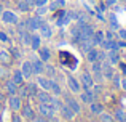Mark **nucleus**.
Here are the masks:
<instances>
[{
	"instance_id": "obj_1",
	"label": "nucleus",
	"mask_w": 126,
	"mask_h": 122,
	"mask_svg": "<svg viewBox=\"0 0 126 122\" xmlns=\"http://www.w3.org/2000/svg\"><path fill=\"white\" fill-rule=\"evenodd\" d=\"M62 101H64V104L65 106H69L72 111L75 113V116H80L81 114V111H83V108H81V103H80V100L77 98V95H74V93H65V92H62Z\"/></svg>"
},
{
	"instance_id": "obj_2",
	"label": "nucleus",
	"mask_w": 126,
	"mask_h": 122,
	"mask_svg": "<svg viewBox=\"0 0 126 122\" xmlns=\"http://www.w3.org/2000/svg\"><path fill=\"white\" fill-rule=\"evenodd\" d=\"M19 19H21L19 18V13L16 10H11V8H3L2 15H0V23L5 26H10V27L16 26Z\"/></svg>"
},
{
	"instance_id": "obj_3",
	"label": "nucleus",
	"mask_w": 126,
	"mask_h": 122,
	"mask_svg": "<svg viewBox=\"0 0 126 122\" xmlns=\"http://www.w3.org/2000/svg\"><path fill=\"white\" fill-rule=\"evenodd\" d=\"M65 84H67V88H69L70 93L78 95L81 92V84H80V80H78V77L74 75V74H70V72L65 74Z\"/></svg>"
},
{
	"instance_id": "obj_4",
	"label": "nucleus",
	"mask_w": 126,
	"mask_h": 122,
	"mask_svg": "<svg viewBox=\"0 0 126 122\" xmlns=\"http://www.w3.org/2000/svg\"><path fill=\"white\" fill-rule=\"evenodd\" d=\"M35 111H37L38 116L45 117V119H49V117H53V116H56V114H58L54 111V108H53L51 103H37Z\"/></svg>"
},
{
	"instance_id": "obj_5",
	"label": "nucleus",
	"mask_w": 126,
	"mask_h": 122,
	"mask_svg": "<svg viewBox=\"0 0 126 122\" xmlns=\"http://www.w3.org/2000/svg\"><path fill=\"white\" fill-rule=\"evenodd\" d=\"M19 114L22 116L24 122H31L35 116H37V111H35V108L32 106L31 103H26V101H24L22 106H21V109H19Z\"/></svg>"
},
{
	"instance_id": "obj_6",
	"label": "nucleus",
	"mask_w": 126,
	"mask_h": 122,
	"mask_svg": "<svg viewBox=\"0 0 126 122\" xmlns=\"http://www.w3.org/2000/svg\"><path fill=\"white\" fill-rule=\"evenodd\" d=\"M16 37H18V42L21 47L29 48L31 47V40H32V32L27 31V29H22V31H16Z\"/></svg>"
},
{
	"instance_id": "obj_7",
	"label": "nucleus",
	"mask_w": 126,
	"mask_h": 122,
	"mask_svg": "<svg viewBox=\"0 0 126 122\" xmlns=\"http://www.w3.org/2000/svg\"><path fill=\"white\" fill-rule=\"evenodd\" d=\"M22 103H24V100L19 98L18 95H8V97H6V106H8L10 113H13V111H19L21 106H22Z\"/></svg>"
},
{
	"instance_id": "obj_8",
	"label": "nucleus",
	"mask_w": 126,
	"mask_h": 122,
	"mask_svg": "<svg viewBox=\"0 0 126 122\" xmlns=\"http://www.w3.org/2000/svg\"><path fill=\"white\" fill-rule=\"evenodd\" d=\"M21 72H22V75H24V79L26 80H31V79H34V69H32V61H31V58H22V61H21Z\"/></svg>"
},
{
	"instance_id": "obj_9",
	"label": "nucleus",
	"mask_w": 126,
	"mask_h": 122,
	"mask_svg": "<svg viewBox=\"0 0 126 122\" xmlns=\"http://www.w3.org/2000/svg\"><path fill=\"white\" fill-rule=\"evenodd\" d=\"M38 34H40V37L42 39H45V40H49V39H53L54 37V29H53V26L49 24V21L46 19L45 23L38 27Z\"/></svg>"
},
{
	"instance_id": "obj_10",
	"label": "nucleus",
	"mask_w": 126,
	"mask_h": 122,
	"mask_svg": "<svg viewBox=\"0 0 126 122\" xmlns=\"http://www.w3.org/2000/svg\"><path fill=\"white\" fill-rule=\"evenodd\" d=\"M78 80L81 84V90H89V88L94 85V79H93V74L89 71H83L80 75H78Z\"/></svg>"
},
{
	"instance_id": "obj_11",
	"label": "nucleus",
	"mask_w": 126,
	"mask_h": 122,
	"mask_svg": "<svg viewBox=\"0 0 126 122\" xmlns=\"http://www.w3.org/2000/svg\"><path fill=\"white\" fill-rule=\"evenodd\" d=\"M32 56H31V61H32V69H34V77L38 74H43V69H45V63H43L40 58L37 56L35 51H32Z\"/></svg>"
},
{
	"instance_id": "obj_12",
	"label": "nucleus",
	"mask_w": 126,
	"mask_h": 122,
	"mask_svg": "<svg viewBox=\"0 0 126 122\" xmlns=\"http://www.w3.org/2000/svg\"><path fill=\"white\" fill-rule=\"evenodd\" d=\"M77 98L80 100V103H81V104H86V106H88L89 103H93L94 100H97V98H96V95L93 93L91 88H89V90H81L80 93L77 95Z\"/></svg>"
},
{
	"instance_id": "obj_13",
	"label": "nucleus",
	"mask_w": 126,
	"mask_h": 122,
	"mask_svg": "<svg viewBox=\"0 0 126 122\" xmlns=\"http://www.w3.org/2000/svg\"><path fill=\"white\" fill-rule=\"evenodd\" d=\"M34 79H35V82H37L38 88H42V90H48V92H49V88H51V84H53V79L46 77L45 74H38V75H35Z\"/></svg>"
},
{
	"instance_id": "obj_14",
	"label": "nucleus",
	"mask_w": 126,
	"mask_h": 122,
	"mask_svg": "<svg viewBox=\"0 0 126 122\" xmlns=\"http://www.w3.org/2000/svg\"><path fill=\"white\" fill-rule=\"evenodd\" d=\"M35 53H37V56L40 58L43 63H49L51 58H53V51H51V48H49L48 45H42Z\"/></svg>"
},
{
	"instance_id": "obj_15",
	"label": "nucleus",
	"mask_w": 126,
	"mask_h": 122,
	"mask_svg": "<svg viewBox=\"0 0 126 122\" xmlns=\"http://www.w3.org/2000/svg\"><path fill=\"white\" fill-rule=\"evenodd\" d=\"M58 113H59V116H61L62 121H67V122L75 121V113H74V111H72L69 106H65L64 103H62V106L58 109Z\"/></svg>"
},
{
	"instance_id": "obj_16",
	"label": "nucleus",
	"mask_w": 126,
	"mask_h": 122,
	"mask_svg": "<svg viewBox=\"0 0 126 122\" xmlns=\"http://www.w3.org/2000/svg\"><path fill=\"white\" fill-rule=\"evenodd\" d=\"M117 66H113V64H110L107 60H104L102 61V75H104V79H105V82L107 80H110L112 79V75L115 74V71H117Z\"/></svg>"
},
{
	"instance_id": "obj_17",
	"label": "nucleus",
	"mask_w": 126,
	"mask_h": 122,
	"mask_svg": "<svg viewBox=\"0 0 126 122\" xmlns=\"http://www.w3.org/2000/svg\"><path fill=\"white\" fill-rule=\"evenodd\" d=\"M104 109H105L104 103H101V101H97V100H94L93 103H89V104H88V111H89V114H91V116H96V117H97Z\"/></svg>"
},
{
	"instance_id": "obj_18",
	"label": "nucleus",
	"mask_w": 126,
	"mask_h": 122,
	"mask_svg": "<svg viewBox=\"0 0 126 122\" xmlns=\"http://www.w3.org/2000/svg\"><path fill=\"white\" fill-rule=\"evenodd\" d=\"M53 98H54V97H53L48 90H42V88H40V90H38V93L35 95L34 100L37 101V103H51Z\"/></svg>"
},
{
	"instance_id": "obj_19",
	"label": "nucleus",
	"mask_w": 126,
	"mask_h": 122,
	"mask_svg": "<svg viewBox=\"0 0 126 122\" xmlns=\"http://www.w3.org/2000/svg\"><path fill=\"white\" fill-rule=\"evenodd\" d=\"M46 6H48L49 13H54V11H58V10L65 8V6H67V0H49Z\"/></svg>"
},
{
	"instance_id": "obj_20",
	"label": "nucleus",
	"mask_w": 126,
	"mask_h": 122,
	"mask_svg": "<svg viewBox=\"0 0 126 122\" xmlns=\"http://www.w3.org/2000/svg\"><path fill=\"white\" fill-rule=\"evenodd\" d=\"M0 64L2 66H11L13 64V58H11V55H10V50L8 48H0Z\"/></svg>"
},
{
	"instance_id": "obj_21",
	"label": "nucleus",
	"mask_w": 126,
	"mask_h": 122,
	"mask_svg": "<svg viewBox=\"0 0 126 122\" xmlns=\"http://www.w3.org/2000/svg\"><path fill=\"white\" fill-rule=\"evenodd\" d=\"M107 61L113 66H118L121 63V51L118 50H109L107 51Z\"/></svg>"
},
{
	"instance_id": "obj_22",
	"label": "nucleus",
	"mask_w": 126,
	"mask_h": 122,
	"mask_svg": "<svg viewBox=\"0 0 126 122\" xmlns=\"http://www.w3.org/2000/svg\"><path fill=\"white\" fill-rule=\"evenodd\" d=\"M3 88H5V92H6V97H8V95H16L18 85H16L10 77H6V79H3Z\"/></svg>"
},
{
	"instance_id": "obj_23",
	"label": "nucleus",
	"mask_w": 126,
	"mask_h": 122,
	"mask_svg": "<svg viewBox=\"0 0 126 122\" xmlns=\"http://www.w3.org/2000/svg\"><path fill=\"white\" fill-rule=\"evenodd\" d=\"M26 87H27V92H29V98L31 100H34L35 98V95L38 93V85H37V82L34 80V79H31V80H26Z\"/></svg>"
},
{
	"instance_id": "obj_24",
	"label": "nucleus",
	"mask_w": 126,
	"mask_h": 122,
	"mask_svg": "<svg viewBox=\"0 0 126 122\" xmlns=\"http://www.w3.org/2000/svg\"><path fill=\"white\" fill-rule=\"evenodd\" d=\"M8 50H10V55H11L13 61H22V56H24V53H22V47H18V45H11Z\"/></svg>"
},
{
	"instance_id": "obj_25",
	"label": "nucleus",
	"mask_w": 126,
	"mask_h": 122,
	"mask_svg": "<svg viewBox=\"0 0 126 122\" xmlns=\"http://www.w3.org/2000/svg\"><path fill=\"white\" fill-rule=\"evenodd\" d=\"M42 40H43V39L40 37V34H38L37 31L32 32V40H31V47H29V48H31L32 51H37L38 48H40L42 45H43V42H42Z\"/></svg>"
},
{
	"instance_id": "obj_26",
	"label": "nucleus",
	"mask_w": 126,
	"mask_h": 122,
	"mask_svg": "<svg viewBox=\"0 0 126 122\" xmlns=\"http://www.w3.org/2000/svg\"><path fill=\"white\" fill-rule=\"evenodd\" d=\"M10 79H11L16 85H21V84H24V82H26V79H24V75H22L21 69H13V71L10 72Z\"/></svg>"
},
{
	"instance_id": "obj_27",
	"label": "nucleus",
	"mask_w": 126,
	"mask_h": 122,
	"mask_svg": "<svg viewBox=\"0 0 126 122\" xmlns=\"http://www.w3.org/2000/svg\"><path fill=\"white\" fill-rule=\"evenodd\" d=\"M16 10H18L19 13H24V15H29V13H32V10H34V6H31L26 0H18L16 2Z\"/></svg>"
},
{
	"instance_id": "obj_28",
	"label": "nucleus",
	"mask_w": 126,
	"mask_h": 122,
	"mask_svg": "<svg viewBox=\"0 0 126 122\" xmlns=\"http://www.w3.org/2000/svg\"><path fill=\"white\" fill-rule=\"evenodd\" d=\"M85 56V60H86V63H93V61H97V56H99V47H93L91 50H88L86 53L83 55Z\"/></svg>"
},
{
	"instance_id": "obj_29",
	"label": "nucleus",
	"mask_w": 126,
	"mask_h": 122,
	"mask_svg": "<svg viewBox=\"0 0 126 122\" xmlns=\"http://www.w3.org/2000/svg\"><path fill=\"white\" fill-rule=\"evenodd\" d=\"M104 39H105L104 37V31H102V29H96L94 34H93V37H91V42H93L94 47H101V44H102Z\"/></svg>"
},
{
	"instance_id": "obj_30",
	"label": "nucleus",
	"mask_w": 126,
	"mask_h": 122,
	"mask_svg": "<svg viewBox=\"0 0 126 122\" xmlns=\"http://www.w3.org/2000/svg\"><path fill=\"white\" fill-rule=\"evenodd\" d=\"M121 77H123V75H121V72L115 71V74L112 75V79L109 80L112 84V88H113V90H121Z\"/></svg>"
},
{
	"instance_id": "obj_31",
	"label": "nucleus",
	"mask_w": 126,
	"mask_h": 122,
	"mask_svg": "<svg viewBox=\"0 0 126 122\" xmlns=\"http://www.w3.org/2000/svg\"><path fill=\"white\" fill-rule=\"evenodd\" d=\"M62 87L61 84H59L56 79H53V84H51V88H49V93L53 95V97H62Z\"/></svg>"
},
{
	"instance_id": "obj_32",
	"label": "nucleus",
	"mask_w": 126,
	"mask_h": 122,
	"mask_svg": "<svg viewBox=\"0 0 126 122\" xmlns=\"http://www.w3.org/2000/svg\"><path fill=\"white\" fill-rule=\"evenodd\" d=\"M43 74H45L46 77H49V79H56V75H58V71H56V68L51 64V63H45Z\"/></svg>"
},
{
	"instance_id": "obj_33",
	"label": "nucleus",
	"mask_w": 126,
	"mask_h": 122,
	"mask_svg": "<svg viewBox=\"0 0 126 122\" xmlns=\"http://www.w3.org/2000/svg\"><path fill=\"white\" fill-rule=\"evenodd\" d=\"M77 47H78V50H80V53H81V55H85L86 51L91 50V48L94 47V45H93L91 39H89V40H80V42L77 44Z\"/></svg>"
},
{
	"instance_id": "obj_34",
	"label": "nucleus",
	"mask_w": 126,
	"mask_h": 122,
	"mask_svg": "<svg viewBox=\"0 0 126 122\" xmlns=\"http://www.w3.org/2000/svg\"><path fill=\"white\" fill-rule=\"evenodd\" d=\"M16 95H18L19 98H22L24 101L31 100V98H29V92H27V87H26V82H24V84H21V85H18V90H16Z\"/></svg>"
},
{
	"instance_id": "obj_35",
	"label": "nucleus",
	"mask_w": 126,
	"mask_h": 122,
	"mask_svg": "<svg viewBox=\"0 0 126 122\" xmlns=\"http://www.w3.org/2000/svg\"><path fill=\"white\" fill-rule=\"evenodd\" d=\"M115 122H126V109L125 108H117L113 111Z\"/></svg>"
},
{
	"instance_id": "obj_36",
	"label": "nucleus",
	"mask_w": 126,
	"mask_h": 122,
	"mask_svg": "<svg viewBox=\"0 0 126 122\" xmlns=\"http://www.w3.org/2000/svg\"><path fill=\"white\" fill-rule=\"evenodd\" d=\"M97 121L99 122H115V117H113V113H109V111H102L101 114L97 116Z\"/></svg>"
},
{
	"instance_id": "obj_37",
	"label": "nucleus",
	"mask_w": 126,
	"mask_h": 122,
	"mask_svg": "<svg viewBox=\"0 0 126 122\" xmlns=\"http://www.w3.org/2000/svg\"><path fill=\"white\" fill-rule=\"evenodd\" d=\"M0 44L2 45H11L13 44V39L10 37V34L6 31H3V29H0Z\"/></svg>"
},
{
	"instance_id": "obj_38",
	"label": "nucleus",
	"mask_w": 126,
	"mask_h": 122,
	"mask_svg": "<svg viewBox=\"0 0 126 122\" xmlns=\"http://www.w3.org/2000/svg\"><path fill=\"white\" fill-rule=\"evenodd\" d=\"M32 13H34V15H37V16H43V18H46V16L49 15L48 6H35V8L32 10Z\"/></svg>"
},
{
	"instance_id": "obj_39",
	"label": "nucleus",
	"mask_w": 126,
	"mask_h": 122,
	"mask_svg": "<svg viewBox=\"0 0 126 122\" xmlns=\"http://www.w3.org/2000/svg\"><path fill=\"white\" fill-rule=\"evenodd\" d=\"M91 74H94V72H101L102 71V61H93V63H89V69H88Z\"/></svg>"
},
{
	"instance_id": "obj_40",
	"label": "nucleus",
	"mask_w": 126,
	"mask_h": 122,
	"mask_svg": "<svg viewBox=\"0 0 126 122\" xmlns=\"http://www.w3.org/2000/svg\"><path fill=\"white\" fill-rule=\"evenodd\" d=\"M91 90H93V93L96 95V98L102 97V95H104V84H94L91 87Z\"/></svg>"
},
{
	"instance_id": "obj_41",
	"label": "nucleus",
	"mask_w": 126,
	"mask_h": 122,
	"mask_svg": "<svg viewBox=\"0 0 126 122\" xmlns=\"http://www.w3.org/2000/svg\"><path fill=\"white\" fill-rule=\"evenodd\" d=\"M65 16L74 23V21H77V18H78V11L77 10H65Z\"/></svg>"
},
{
	"instance_id": "obj_42",
	"label": "nucleus",
	"mask_w": 126,
	"mask_h": 122,
	"mask_svg": "<svg viewBox=\"0 0 126 122\" xmlns=\"http://www.w3.org/2000/svg\"><path fill=\"white\" fill-rule=\"evenodd\" d=\"M10 122H24V119L19 114V111H13L11 116H10Z\"/></svg>"
},
{
	"instance_id": "obj_43",
	"label": "nucleus",
	"mask_w": 126,
	"mask_h": 122,
	"mask_svg": "<svg viewBox=\"0 0 126 122\" xmlns=\"http://www.w3.org/2000/svg\"><path fill=\"white\" fill-rule=\"evenodd\" d=\"M93 79H94V84H104L105 82L104 75H102V71L101 72H94V74H93Z\"/></svg>"
},
{
	"instance_id": "obj_44",
	"label": "nucleus",
	"mask_w": 126,
	"mask_h": 122,
	"mask_svg": "<svg viewBox=\"0 0 126 122\" xmlns=\"http://www.w3.org/2000/svg\"><path fill=\"white\" fill-rule=\"evenodd\" d=\"M115 34H117V39H120V40H126V27H118Z\"/></svg>"
},
{
	"instance_id": "obj_45",
	"label": "nucleus",
	"mask_w": 126,
	"mask_h": 122,
	"mask_svg": "<svg viewBox=\"0 0 126 122\" xmlns=\"http://www.w3.org/2000/svg\"><path fill=\"white\" fill-rule=\"evenodd\" d=\"M104 37L109 39V40H112V39H117V34H115L112 29H105L104 31Z\"/></svg>"
},
{
	"instance_id": "obj_46",
	"label": "nucleus",
	"mask_w": 126,
	"mask_h": 122,
	"mask_svg": "<svg viewBox=\"0 0 126 122\" xmlns=\"http://www.w3.org/2000/svg\"><path fill=\"white\" fill-rule=\"evenodd\" d=\"M118 2H120V0H104V3L107 5V8H110V6H115Z\"/></svg>"
},
{
	"instance_id": "obj_47",
	"label": "nucleus",
	"mask_w": 126,
	"mask_h": 122,
	"mask_svg": "<svg viewBox=\"0 0 126 122\" xmlns=\"http://www.w3.org/2000/svg\"><path fill=\"white\" fill-rule=\"evenodd\" d=\"M31 122H49L48 119H45V117H42V116H38V114H37V116H35L34 117V119H32Z\"/></svg>"
},
{
	"instance_id": "obj_48",
	"label": "nucleus",
	"mask_w": 126,
	"mask_h": 122,
	"mask_svg": "<svg viewBox=\"0 0 126 122\" xmlns=\"http://www.w3.org/2000/svg\"><path fill=\"white\" fill-rule=\"evenodd\" d=\"M49 0H35V6H46Z\"/></svg>"
},
{
	"instance_id": "obj_49",
	"label": "nucleus",
	"mask_w": 126,
	"mask_h": 122,
	"mask_svg": "<svg viewBox=\"0 0 126 122\" xmlns=\"http://www.w3.org/2000/svg\"><path fill=\"white\" fill-rule=\"evenodd\" d=\"M121 90L126 92V75H123V77H121Z\"/></svg>"
},
{
	"instance_id": "obj_50",
	"label": "nucleus",
	"mask_w": 126,
	"mask_h": 122,
	"mask_svg": "<svg viewBox=\"0 0 126 122\" xmlns=\"http://www.w3.org/2000/svg\"><path fill=\"white\" fill-rule=\"evenodd\" d=\"M105 8H107V5H105V3H99V5H97V10H99V11H104Z\"/></svg>"
},
{
	"instance_id": "obj_51",
	"label": "nucleus",
	"mask_w": 126,
	"mask_h": 122,
	"mask_svg": "<svg viewBox=\"0 0 126 122\" xmlns=\"http://www.w3.org/2000/svg\"><path fill=\"white\" fill-rule=\"evenodd\" d=\"M26 2H27L31 6H34V8H35V0H26Z\"/></svg>"
},
{
	"instance_id": "obj_52",
	"label": "nucleus",
	"mask_w": 126,
	"mask_h": 122,
	"mask_svg": "<svg viewBox=\"0 0 126 122\" xmlns=\"http://www.w3.org/2000/svg\"><path fill=\"white\" fill-rule=\"evenodd\" d=\"M121 75H126V64H123V69H121Z\"/></svg>"
},
{
	"instance_id": "obj_53",
	"label": "nucleus",
	"mask_w": 126,
	"mask_h": 122,
	"mask_svg": "<svg viewBox=\"0 0 126 122\" xmlns=\"http://www.w3.org/2000/svg\"><path fill=\"white\" fill-rule=\"evenodd\" d=\"M3 8H5V6H3V3L0 2V15H2V11H3Z\"/></svg>"
},
{
	"instance_id": "obj_54",
	"label": "nucleus",
	"mask_w": 126,
	"mask_h": 122,
	"mask_svg": "<svg viewBox=\"0 0 126 122\" xmlns=\"http://www.w3.org/2000/svg\"><path fill=\"white\" fill-rule=\"evenodd\" d=\"M121 58H126V51H125V56H121Z\"/></svg>"
},
{
	"instance_id": "obj_55",
	"label": "nucleus",
	"mask_w": 126,
	"mask_h": 122,
	"mask_svg": "<svg viewBox=\"0 0 126 122\" xmlns=\"http://www.w3.org/2000/svg\"><path fill=\"white\" fill-rule=\"evenodd\" d=\"M120 2H126V0H120Z\"/></svg>"
},
{
	"instance_id": "obj_56",
	"label": "nucleus",
	"mask_w": 126,
	"mask_h": 122,
	"mask_svg": "<svg viewBox=\"0 0 126 122\" xmlns=\"http://www.w3.org/2000/svg\"><path fill=\"white\" fill-rule=\"evenodd\" d=\"M13 2H18V0H13Z\"/></svg>"
},
{
	"instance_id": "obj_57",
	"label": "nucleus",
	"mask_w": 126,
	"mask_h": 122,
	"mask_svg": "<svg viewBox=\"0 0 126 122\" xmlns=\"http://www.w3.org/2000/svg\"><path fill=\"white\" fill-rule=\"evenodd\" d=\"M0 48H2V44H0Z\"/></svg>"
},
{
	"instance_id": "obj_58",
	"label": "nucleus",
	"mask_w": 126,
	"mask_h": 122,
	"mask_svg": "<svg viewBox=\"0 0 126 122\" xmlns=\"http://www.w3.org/2000/svg\"><path fill=\"white\" fill-rule=\"evenodd\" d=\"M8 2H11V0H8Z\"/></svg>"
},
{
	"instance_id": "obj_59",
	"label": "nucleus",
	"mask_w": 126,
	"mask_h": 122,
	"mask_svg": "<svg viewBox=\"0 0 126 122\" xmlns=\"http://www.w3.org/2000/svg\"><path fill=\"white\" fill-rule=\"evenodd\" d=\"M96 122H99V121H96Z\"/></svg>"
}]
</instances>
